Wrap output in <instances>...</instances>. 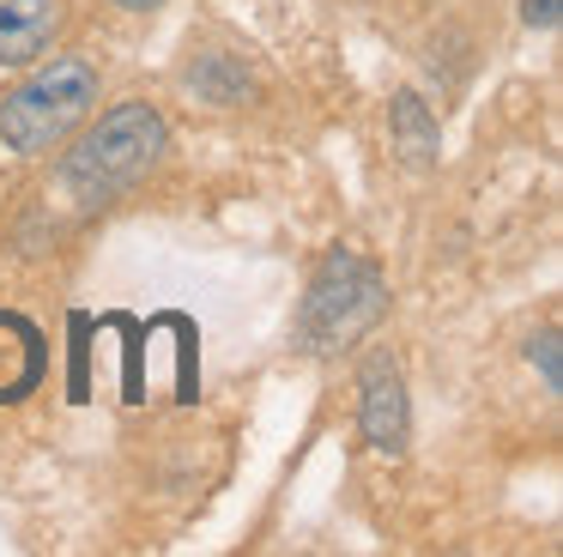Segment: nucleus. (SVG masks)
Returning a JSON list of instances; mask_svg holds the SVG:
<instances>
[{
    "instance_id": "obj_3",
    "label": "nucleus",
    "mask_w": 563,
    "mask_h": 557,
    "mask_svg": "<svg viewBox=\"0 0 563 557\" xmlns=\"http://www.w3.org/2000/svg\"><path fill=\"white\" fill-rule=\"evenodd\" d=\"M388 309V278L352 249H333L321 261V273L309 278V297H303V346L309 351H333V346H352L364 339L369 327L382 321Z\"/></svg>"
},
{
    "instance_id": "obj_1",
    "label": "nucleus",
    "mask_w": 563,
    "mask_h": 557,
    "mask_svg": "<svg viewBox=\"0 0 563 557\" xmlns=\"http://www.w3.org/2000/svg\"><path fill=\"white\" fill-rule=\"evenodd\" d=\"M164 145H170V128H164L158 109L152 103H115L74 140V152H67V164H62V182L79 206H103L122 188H134L140 176H152Z\"/></svg>"
},
{
    "instance_id": "obj_8",
    "label": "nucleus",
    "mask_w": 563,
    "mask_h": 557,
    "mask_svg": "<svg viewBox=\"0 0 563 557\" xmlns=\"http://www.w3.org/2000/svg\"><path fill=\"white\" fill-rule=\"evenodd\" d=\"M533 351H539V370H545V387L558 394V387H563V375H558V334H539Z\"/></svg>"
},
{
    "instance_id": "obj_10",
    "label": "nucleus",
    "mask_w": 563,
    "mask_h": 557,
    "mask_svg": "<svg viewBox=\"0 0 563 557\" xmlns=\"http://www.w3.org/2000/svg\"><path fill=\"white\" fill-rule=\"evenodd\" d=\"M115 7H128V12H152V7H164V0H115Z\"/></svg>"
},
{
    "instance_id": "obj_6",
    "label": "nucleus",
    "mask_w": 563,
    "mask_h": 557,
    "mask_svg": "<svg viewBox=\"0 0 563 557\" xmlns=\"http://www.w3.org/2000/svg\"><path fill=\"white\" fill-rule=\"evenodd\" d=\"M43 370H49V346H43L37 321H25L19 309H0V406H19L25 394H37Z\"/></svg>"
},
{
    "instance_id": "obj_4",
    "label": "nucleus",
    "mask_w": 563,
    "mask_h": 557,
    "mask_svg": "<svg viewBox=\"0 0 563 557\" xmlns=\"http://www.w3.org/2000/svg\"><path fill=\"white\" fill-rule=\"evenodd\" d=\"M357 424H364V443L382 455H400L406 430H412V406H406V382L400 363L388 351H369L364 375H357Z\"/></svg>"
},
{
    "instance_id": "obj_7",
    "label": "nucleus",
    "mask_w": 563,
    "mask_h": 557,
    "mask_svg": "<svg viewBox=\"0 0 563 557\" xmlns=\"http://www.w3.org/2000/svg\"><path fill=\"white\" fill-rule=\"evenodd\" d=\"M394 133H400V152L412 164H437V121L424 116V103L412 91L394 97Z\"/></svg>"
},
{
    "instance_id": "obj_2",
    "label": "nucleus",
    "mask_w": 563,
    "mask_h": 557,
    "mask_svg": "<svg viewBox=\"0 0 563 557\" xmlns=\"http://www.w3.org/2000/svg\"><path fill=\"white\" fill-rule=\"evenodd\" d=\"M91 109H98V67L79 55H55L19 91L0 97V145L19 157H37L62 145Z\"/></svg>"
},
{
    "instance_id": "obj_9",
    "label": "nucleus",
    "mask_w": 563,
    "mask_h": 557,
    "mask_svg": "<svg viewBox=\"0 0 563 557\" xmlns=\"http://www.w3.org/2000/svg\"><path fill=\"white\" fill-rule=\"evenodd\" d=\"M521 19H527V24H545V31H551V24H558V0H527Z\"/></svg>"
},
{
    "instance_id": "obj_5",
    "label": "nucleus",
    "mask_w": 563,
    "mask_h": 557,
    "mask_svg": "<svg viewBox=\"0 0 563 557\" xmlns=\"http://www.w3.org/2000/svg\"><path fill=\"white\" fill-rule=\"evenodd\" d=\"M67 0H0V67H31L62 36Z\"/></svg>"
}]
</instances>
